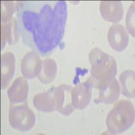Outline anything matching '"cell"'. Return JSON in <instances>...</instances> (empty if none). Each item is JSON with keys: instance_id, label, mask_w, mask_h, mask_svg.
I'll return each instance as SVG.
<instances>
[{"instance_id": "cell-1", "label": "cell", "mask_w": 135, "mask_h": 135, "mask_svg": "<svg viewBox=\"0 0 135 135\" xmlns=\"http://www.w3.org/2000/svg\"><path fill=\"white\" fill-rule=\"evenodd\" d=\"M16 9L23 43L42 56L51 54L63 38L68 16L66 2H20Z\"/></svg>"}, {"instance_id": "cell-2", "label": "cell", "mask_w": 135, "mask_h": 135, "mask_svg": "<svg viewBox=\"0 0 135 135\" xmlns=\"http://www.w3.org/2000/svg\"><path fill=\"white\" fill-rule=\"evenodd\" d=\"M134 116V107L131 101H118L107 115L106 126L108 132L112 134L124 132L133 125Z\"/></svg>"}, {"instance_id": "cell-3", "label": "cell", "mask_w": 135, "mask_h": 135, "mask_svg": "<svg viewBox=\"0 0 135 135\" xmlns=\"http://www.w3.org/2000/svg\"><path fill=\"white\" fill-rule=\"evenodd\" d=\"M89 60L91 65V76L89 79L93 84L94 88L97 83L116 75L118 69L114 57L99 47L91 50Z\"/></svg>"}, {"instance_id": "cell-4", "label": "cell", "mask_w": 135, "mask_h": 135, "mask_svg": "<svg viewBox=\"0 0 135 135\" xmlns=\"http://www.w3.org/2000/svg\"><path fill=\"white\" fill-rule=\"evenodd\" d=\"M9 122L11 127L20 132H28L36 122L35 114L28 107L27 102L10 104Z\"/></svg>"}, {"instance_id": "cell-5", "label": "cell", "mask_w": 135, "mask_h": 135, "mask_svg": "<svg viewBox=\"0 0 135 135\" xmlns=\"http://www.w3.org/2000/svg\"><path fill=\"white\" fill-rule=\"evenodd\" d=\"M99 89L98 97L94 100L95 103L112 104L116 101L120 95V84L115 77L108 78L95 85Z\"/></svg>"}, {"instance_id": "cell-6", "label": "cell", "mask_w": 135, "mask_h": 135, "mask_svg": "<svg viewBox=\"0 0 135 135\" xmlns=\"http://www.w3.org/2000/svg\"><path fill=\"white\" fill-rule=\"evenodd\" d=\"M93 88H94L93 84L89 78L72 88L71 97L74 109L83 110L89 105L92 98Z\"/></svg>"}, {"instance_id": "cell-7", "label": "cell", "mask_w": 135, "mask_h": 135, "mask_svg": "<svg viewBox=\"0 0 135 135\" xmlns=\"http://www.w3.org/2000/svg\"><path fill=\"white\" fill-rule=\"evenodd\" d=\"M72 86L66 84H60L54 89L56 110L66 116L70 115L74 109L72 104Z\"/></svg>"}, {"instance_id": "cell-8", "label": "cell", "mask_w": 135, "mask_h": 135, "mask_svg": "<svg viewBox=\"0 0 135 135\" xmlns=\"http://www.w3.org/2000/svg\"><path fill=\"white\" fill-rule=\"evenodd\" d=\"M108 40L112 49L118 52H122L126 49L128 45V32L123 25L114 24L109 28Z\"/></svg>"}, {"instance_id": "cell-9", "label": "cell", "mask_w": 135, "mask_h": 135, "mask_svg": "<svg viewBox=\"0 0 135 135\" xmlns=\"http://www.w3.org/2000/svg\"><path fill=\"white\" fill-rule=\"evenodd\" d=\"M42 61L39 54L35 51H30L25 55L21 61L20 69L23 76L26 79L37 77L41 68Z\"/></svg>"}, {"instance_id": "cell-10", "label": "cell", "mask_w": 135, "mask_h": 135, "mask_svg": "<svg viewBox=\"0 0 135 135\" xmlns=\"http://www.w3.org/2000/svg\"><path fill=\"white\" fill-rule=\"evenodd\" d=\"M28 91V83L26 78L24 76L17 78L8 90L10 104H20L27 102Z\"/></svg>"}, {"instance_id": "cell-11", "label": "cell", "mask_w": 135, "mask_h": 135, "mask_svg": "<svg viewBox=\"0 0 135 135\" xmlns=\"http://www.w3.org/2000/svg\"><path fill=\"white\" fill-rule=\"evenodd\" d=\"M99 9L101 16L106 21L117 23L123 18L124 8L120 1H101Z\"/></svg>"}, {"instance_id": "cell-12", "label": "cell", "mask_w": 135, "mask_h": 135, "mask_svg": "<svg viewBox=\"0 0 135 135\" xmlns=\"http://www.w3.org/2000/svg\"><path fill=\"white\" fill-rule=\"evenodd\" d=\"M16 58L11 52H6L1 57V88L6 89L10 84L14 76Z\"/></svg>"}, {"instance_id": "cell-13", "label": "cell", "mask_w": 135, "mask_h": 135, "mask_svg": "<svg viewBox=\"0 0 135 135\" xmlns=\"http://www.w3.org/2000/svg\"><path fill=\"white\" fill-rule=\"evenodd\" d=\"M54 89L52 87L47 92L37 94L33 97V105L38 111L50 113L56 111V103L54 97Z\"/></svg>"}, {"instance_id": "cell-14", "label": "cell", "mask_w": 135, "mask_h": 135, "mask_svg": "<svg viewBox=\"0 0 135 135\" xmlns=\"http://www.w3.org/2000/svg\"><path fill=\"white\" fill-rule=\"evenodd\" d=\"M1 45L2 49L8 42L9 45H13L18 43L19 39V29L18 21L12 18L6 23H2L1 26Z\"/></svg>"}, {"instance_id": "cell-15", "label": "cell", "mask_w": 135, "mask_h": 135, "mask_svg": "<svg viewBox=\"0 0 135 135\" xmlns=\"http://www.w3.org/2000/svg\"><path fill=\"white\" fill-rule=\"evenodd\" d=\"M57 66L55 61L53 59L47 58L42 61L41 68L37 78L43 84L52 83L57 75Z\"/></svg>"}, {"instance_id": "cell-16", "label": "cell", "mask_w": 135, "mask_h": 135, "mask_svg": "<svg viewBox=\"0 0 135 135\" xmlns=\"http://www.w3.org/2000/svg\"><path fill=\"white\" fill-rule=\"evenodd\" d=\"M122 87V93L130 99H134V71L127 70L119 76Z\"/></svg>"}, {"instance_id": "cell-17", "label": "cell", "mask_w": 135, "mask_h": 135, "mask_svg": "<svg viewBox=\"0 0 135 135\" xmlns=\"http://www.w3.org/2000/svg\"><path fill=\"white\" fill-rule=\"evenodd\" d=\"M16 9L15 4L12 2H2V23H6L12 18V15Z\"/></svg>"}, {"instance_id": "cell-18", "label": "cell", "mask_w": 135, "mask_h": 135, "mask_svg": "<svg viewBox=\"0 0 135 135\" xmlns=\"http://www.w3.org/2000/svg\"><path fill=\"white\" fill-rule=\"evenodd\" d=\"M126 25L128 31L134 37V3L131 5L128 11L126 17Z\"/></svg>"}]
</instances>
